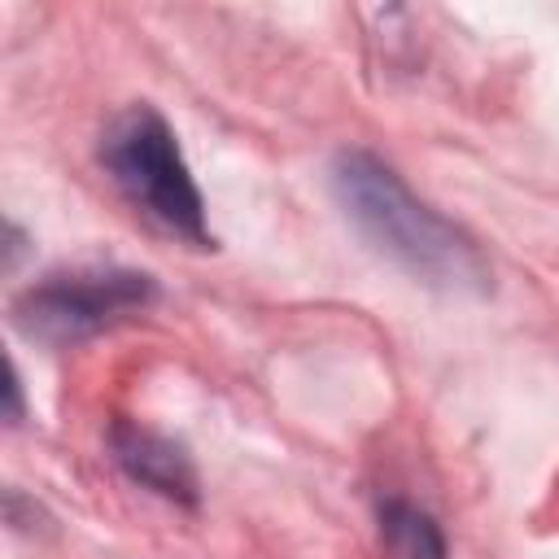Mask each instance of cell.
I'll return each mask as SVG.
<instances>
[{
	"label": "cell",
	"instance_id": "7a4b0ae2",
	"mask_svg": "<svg viewBox=\"0 0 559 559\" xmlns=\"http://www.w3.org/2000/svg\"><path fill=\"white\" fill-rule=\"evenodd\" d=\"M100 166L140 218L197 249L214 245L205 227V197L183 162L170 122L148 100L127 105L122 114L109 118L100 135Z\"/></svg>",
	"mask_w": 559,
	"mask_h": 559
},
{
	"label": "cell",
	"instance_id": "8992f818",
	"mask_svg": "<svg viewBox=\"0 0 559 559\" xmlns=\"http://www.w3.org/2000/svg\"><path fill=\"white\" fill-rule=\"evenodd\" d=\"M26 419V402H22V376H17V362L4 358V424L17 428Z\"/></svg>",
	"mask_w": 559,
	"mask_h": 559
},
{
	"label": "cell",
	"instance_id": "277c9868",
	"mask_svg": "<svg viewBox=\"0 0 559 559\" xmlns=\"http://www.w3.org/2000/svg\"><path fill=\"white\" fill-rule=\"evenodd\" d=\"M109 459L118 463V472L127 480H135L140 489H148L166 502H179V507L201 502V476H197L192 454L175 437H166L140 419H114Z\"/></svg>",
	"mask_w": 559,
	"mask_h": 559
},
{
	"label": "cell",
	"instance_id": "5b68a950",
	"mask_svg": "<svg viewBox=\"0 0 559 559\" xmlns=\"http://www.w3.org/2000/svg\"><path fill=\"white\" fill-rule=\"evenodd\" d=\"M376 528H380L384 559H450L441 524L406 498H380Z\"/></svg>",
	"mask_w": 559,
	"mask_h": 559
},
{
	"label": "cell",
	"instance_id": "6da1fadb",
	"mask_svg": "<svg viewBox=\"0 0 559 559\" xmlns=\"http://www.w3.org/2000/svg\"><path fill=\"white\" fill-rule=\"evenodd\" d=\"M332 197L358 236L419 284L459 297H485L493 288V266L480 245L441 210L419 201L384 157L341 148L332 157Z\"/></svg>",
	"mask_w": 559,
	"mask_h": 559
},
{
	"label": "cell",
	"instance_id": "3957f363",
	"mask_svg": "<svg viewBox=\"0 0 559 559\" xmlns=\"http://www.w3.org/2000/svg\"><path fill=\"white\" fill-rule=\"evenodd\" d=\"M157 301V280L131 266H70L48 271L13 301V323L22 336L66 349Z\"/></svg>",
	"mask_w": 559,
	"mask_h": 559
}]
</instances>
